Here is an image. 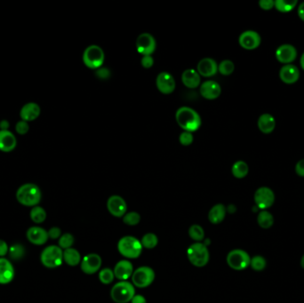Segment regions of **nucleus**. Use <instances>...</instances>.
I'll use <instances>...</instances> for the list:
<instances>
[{"instance_id":"obj_39","label":"nucleus","mask_w":304,"mask_h":303,"mask_svg":"<svg viewBox=\"0 0 304 303\" xmlns=\"http://www.w3.org/2000/svg\"><path fill=\"white\" fill-rule=\"evenodd\" d=\"M74 244V237L69 233H65V234L61 236L59 238V247L62 249H69L71 248V246Z\"/></svg>"},{"instance_id":"obj_13","label":"nucleus","mask_w":304,"mask_h":303,"mask_svg":"<svg viewBox=\"0 0 304 303\" xmlns=\"http://www.w3.org/2000/svg\"><path fill=\"white\" fill-rule=\"evenodd\" d=\"M107 208L109 214L114 217L121 218L126 215L128 210V205L125 199L120 195H113L109 197L107 201Z\"/></svg>"},{"instance_id":"obj_23","label":"nucleus","mask_w":304,"mask_h":303,"mask_svg":"<svg viewBox=\"0 0 304 303\" xmlns=\"http://www.w3.org/2000/svg\"><path fill=\"white\" fill-rule=\"evenodd\" d=\"M17 144L16 137L8 130H0V151L3 152H13Z\"/></svg>"},{"instance_id":"obj_3","label":"nucleus","mask_w":304,"mask_h":303,"mask_svg":"<svg viewBox=\"0 0 304 303\" xmlns=\"http://www.w3.org/2000/svg\"><path fill=\"white\" fill-rule=\"evenodd\" d=\"M141 241L132 237L127 236L118 241V249L120 254L128 259H136L142 252Z\"/></svg>"},{"instance_id":"obj_18","label":"nucleus","mask_w":304,"mask_h":303,"mask_svg":"<svg viewBox=\"0 0 304 303\" xmlns=\"http://www.w3.org/2000/svg\"><path fill=\"white\" fill-rule=\"evenodd\" d=\"M296 56L297 51L291 44H282L276 51V57L281 64H290L296 59Z\"/></svg>"},{"instance_id":"obj_8","label":"nucleus","mask_w":304,"mask_h":303,"mask_svg":"<svg viewBox=\"0 0 304 303\" xmlns=\"http://www.w3.org/2000/svg\"><path fill=\"white\" fill-rule=\"evenodd\" d=\"M249 254L240 249L232 250L227 255V263L231 269L243 270L250 266Z\"/></svg>"},{"instance_id":"obj_21","label":"nucleus","mask_w":304,"mask_h":303,"mask_svg":"<svg viewBox=\"0 0 304 303\" xmlns=\"http://www.w3.org/2000/svg\"><path fill=\"white\" fill-rule=\"evenodd\" d=\"M15 278V269L9 260L0 258V284H7Z\"/></svg>"},{"instance_id":"obj_51","label":"nucleus","mask_w":304,"mask_h":303,"mask_svg":"<svg viewBox=\"0 0 304 303\" xmlns=\"http://www.w3.org/2000/svg\"><path fill=\"white\" fill-rule=\"evenodd\" d=\"M301 66H302V68L304 70V53L303 55H302V57H301Z\"/></svg>"},{"instance_id":"obj_31","label":"nucleus","mask_w":304,"mask_h":303,"mask_svg":"<svg viewBox=\"0 0 304 303\" xmlns=\"http://www.w3.org/2000/svg\"><path fill=\"white\" fill-rule=\"evenodd\" d=\"M30 219L35 223H42L46 219V213L43 207L34 206L30 211Z\"/></svg>"},{"instance_id":"obj_17","label":"nucleus","mask_w":304,"mask_h":303,"mask_svg":"<svg viewBox=\"0 0 304 303\" xmlns=\"http://www.w3.org/2000/svg\"><path fill=\"white\" fill-rule=\"evenodd\" d=\"M196 71L204 78H211L218 72V64L213 58H203L196 66Z\"/></svg>"},{"instance_id":"obj_45","label":"nucleus","mask_w":304,"mask_h":303,"mask_svg":"<svg viewBox=\"0 0 304 303\" xmlns=\"http://www.w3.org/2000/svg\"><path fill=\"white\" fill-rule=\"evenodd\" d=\"M259 5L261 9L270 10L274 7L275 2L272 0H261Z\"/></svg>"},{"instance_id":"obj_11","label":"nucleus","mask_w":304,"mask_h":303,"mask_svg":"<svg viewBox=\"0 0 304 303\" xmlns=\"http://www.w3.org/2000/svg\"><path fill=\"white\" fill-rule=\"evenodd\" d=\"M156 87L157 90L163 94H171L174 92L176 83L172 74L167 71H162L158 74L156 78Z\"/></svg>"},{"instance_id":"obj_9","label":"nucleus","mask_w":304,"mask_h":303,"mask_svg":"<svg viewBox=\"0 0 304 303\" xmlns=\"http://www.w3.org/2000/svg\"><path fill=\"white\" fill-rule=\"evenodd\" d=\"M154 279L155 272L152 268L148 266L140 267L132 273V283L138 288H146L153 283Z\"/></svg>"},{"instance_id":"obj_6","label":"nucleus","mask_w":304,"mask_h":303,"mask_svg":"<svg viewBox=\"0 0 304 303\" xmlns=\"http://www.w3.org/2000/svg\"><path fill=\"white\" fill-rule=\"evenodd\" d=\"M135 295V289L132 283L128 281H120L113 286L110 296L116 303H128Z\"/></svg>"},{"instance_id":"obj_2","label":"nucleus","mask_w":304,"mask_h":303,"mask_svg":"<svg viewBox=\"0 0 304 303\" xmlns=\"http://www.w3.org/2000/svg\"><path fill=\"white\" fill-rule=\"evenodd\" d=\"M42 193L34 183H26L21 186L16 192V198L21 205L34 207L40 204Z\"/></svg>"},{"instance_id":"obj_38","label":"nucleus","mask_w":304,"mask_h":303,"mask_svg":"<svg viewBox=\"0 0 304 303\" xmlns=\"http://www.w3.org/2000/svg\"><path fill=\"white\" fill-rule=\"evenodd\" d=\"M115 279V275L113 270L108 268H105L103 270L100 271L99 274V279L102 283L104 284H109V283H112L113 280Z\"/></svg>"},{"instance_id":"obj_50","label":"nucleus","mask_w":304,"mask_h":303,"mask_svg":"<svg viewBox=\"0 0 304 303\" xmlns=\"http://www.w3.org/2000/svg\"><path fill=\"white\" fill-rule=\"evenodd\" d=\"M8 127H9V124H8L7 121H5V120H3V121H1V123H0L1 130H7Z\"/></svg>"},{"instance_id":"obj_35","label":"nucleus","mask_w":304,"mask_h":303,"mask_svg":"<svg viewBox=\"0 0 304 303\" xmlns=\"http://www.w3.org/2000/svg\"><path fill=\"white\" fill-rule=\"evenodd\" d=\"M297 4V1H283V0H277L275 1V7L282 13H287L294 8V6Z\"/></svg>"},{"instance_id":"obj_4","label":"nucleus","mask_w":304,"mask_h":303,"mask_svg":"<svg viewBox=\"0 0 304 303\" xmlns=\"http://www.w3.org/2000/svg\"><path fill=\"white\" fill-rule=\"evenodd\" d=\"M82 60L86 67L90 69H98L105 61V54L103 48L97 44H91L85 49Z\"/></svg>"},{"instance_id":"obj_22","label":"nucleus","mask_w":304,"mask_h":303,"mask_svg":"<svg viewBox=\"0 0 304 303\" xmlns=\"http://www.w3.org/2000/svg\"><path fill=\"white\" fill-rule=\"evenodd\" d=\"M182 82L186 87L190 89L200 87L201 85V77L194 68L185 69L182 74Z\"/></svg>"},{"instance_id":"obj_5","label":"nucleus","mask_w":304,"mask_h":303,"mask_svg":"<svg viewBox=\"0 0 304 303\" xmlns=\"http://www.w3.org/2000/svg\"><path fill=\"white\" fill-rule=\"evenodd\" d=\"M187 256L192 265L197 268H202L208 263L210 254L206 244L195 243L187 250Z\"/></svg>"},{"instance_id":"obj_44","label":"nucleus","mask_w":304,"mask_h":303,"mask_svg":"<svg viewBox=\"0 0 304 303\" xmlns=\"http://www.w3.org/2000/svg\"><path fill=\"white\" fill-rule=\"evenodd\" d=\"M48 233V237L51 239H57L60 238L61 236H62V231L60 230L59 228L57 227H54V228H51L49 231H47Z\"/></svg>"},{"instance_id":"obj_36","label":"nucleus","mask_w":304,"mask_h":303,"mask_svg":"<svg viewBox=\"0 0 304 303\" xmlns=\"http://www.w3.org/2000/svg\"><path fill=\"white\" fill-rule=\"evenodd\" d=\"M9 255L13 260H20L23 257L25 254L24 247L22 244H13L9 247Z\"/></svg>"},{"instance_id":"obj_25","label":"nucleus","mask_w":304,"mask_h":303,"mask_svg":"<svg viewBox=\"0 0 304 303\" xmlns=\"http://www.w3.org/2000/svg\"><path fill=\"white\" fill-rule=\"evenodd\" d=\"M40 115V107L35 103H29L25 104L21 109L20 116L22 120L30 122L37 119Z\"/></svg>"},{"instance_id":"obj_30","label":"nucleus","mask_w":304,"mask_h":303,"mask_svg":"<svg viewBox=\"0 0 304 303\" xmlns=\"http://www.w3.org/2000/svg\"><path fill=\"white\" fill-rule=\"evenodd\" d=\"M258 224L262 229H269L274 222V219L272 215L267 211H261L258 215Z\"/></svg>"},{"instance_id":"obj_34","label":"nucleus","mask_w":304,"mask_h":303,"mask_svg":"<svg viewBox=\"0 0 304 303\" xmlns=\"http://www.w3.org/2000/svg\"><path fill=\"white\" fill-rule=\"evenodd\" d=\"M235 65L231 60H224L218 64V72H220L223 76H230L234 72Z\"/></svg>"},{"instance_id":"obj_52","label":"nucleus","mask_w":304,"mask_h":303,"mask_svg":"<svg viewBox=\"0 0 304 303\" xmlns=\"http://www.w3.org/2000/svg\"><path fill=\"white\" fill-rule=\"evenodd\" d=\"M301 265H302V267L304 269V255L303 256V258H302V260H301Z\"/></svg>"},{"instance_id":"obj_33","label":"nucleus","mask_w":304,"mask_h":303,"mask_svg":"<svg viewBox=\"0 0 304 303\" xmlns=\"http://www.w3.org/2000/svg\"><path fill=\"white\" fill-rule=\"evenodd\" d=\"M189 236L191 237L192 239L195 240L197 243H200V241L205 238V232L201 226L194 224L191 226L189 230Z\"/></svg>"},{"instance_id":"obj_41","label":"nucleus","mask_w":304,"mask_h":303,"mask_svg":"<svg viewBox=\"0 0 304 303\" xmlns=\"http://www.w3.org/2000/svg\"><path fill=\"white\" fill-rule=\"evenodd\" d=\"M193 141H194V136H193L192 132L183 131L179 136V142L182 146H190V145H192Z\"/></svg>"},{"instance_id":"obj_47","label":"nucleus","mask_w":304,"mask_h":303,"mask_svg":"<svg viewBox=\"0 0 304 303\" xmlns=\"http://www.w3.org/2000/svg\"><path fill=\"white\" fill-rule=\"evenodd\" d=\"M295 172L299 176L304 177V159L300 160L295 166Z\"/></svg>"},{"instance_id":"obj_10","label":"nucleus","mask_w":304,"mask_h":303,"mask_svg":"<svg viewBox=\"0 0 304 303\" xmlns=\"http://www.w3.org/2000/svg\"><path fill=\"white\" fill-rule=\"evenodd\" d=\"M135 46L138 53L142 56L152 55L157 48V42L152 34L145 32L138 36Z\"/></svg>"},{"instance_id":"obj_26","label":"nucleus","mask_w":304,"mask_h":303,"mask_svg":"<svg viewBox=\"0 0 304 303\" xmlns=\"http://www.w3.org/2000/svg\"><path fill=\"white\" fill-rule=\"evenodd\" d=\"M226 216V208L222 204L214 205L209 211L208 220L213 224H219L224 220Z\"/></svg>"},{"instance_id":"obj_16","label":"nucleus","mask_w":304,"mask_h":303,"mask_svg":"<svg viewBox=\"0 0 304 303\" xmlns=\"http://www.w3.org/2000/svg\"><path fill=\"white\" fill-rule=\"evenodd\" d=\"M260 35L254 30H246L239 36V43L245 50H255L261 44Z\"/></svg>"},{"instance_id":"obj_14","label":"nucleus","mask_w":304,"mask_h":303,"mask_svg":"<svg viewBox=\"0 0 304 303\" xmlns=\"http://www.w3.org/2000/svg\"><path fill=\"white\" fill-rule=\"evenodd\" d=\"M103 260L97 254H89L84 257L81 261V269L84 273L93 275L102 267Z\"/></svg>"},{"instance_id":"obj_29","label":"nucleus","mask_w":304,"mask_h":303,"mask_svg":"<svg viewBox=\"0 0 304 303\" xmlns=\"http://www.w3.org/2000/svg\"><path fill=\"white\" fill-rule=\"evenodd\" d=\"M249 168L244 161H237L231 167V173L237 179H243L248 174Z\"/></svg>"},{"instance_id":"obj_20","label":"nucleus","mask_w":304,"mask_h":303,"mask_svg":"<svg viewBox=\"0 0 304 303\" xmlns=\"http://www.w3.org/2000/svg\"><path fill=\"white\" fill-rule=\"evenodd\" d=\"M114 275L115 278H117L120 281H127L130 279L133 273V268L131 261L128 260H122L116 264L114 268Z\"/></svg>"},{"instance_id":"obj_24","label":"nucleus","mask_w":304,"mask_h":303,"mask_svg":"<svg viewBox=\"0 0 304 303\" xmlns=\"http://www.w3.org/2000/svg\"><path fill=\"white\" fill-rule=\"evenodd\" d=\"M280 76L284 83L294 84L299 79V69L293 64H286L280 69Z\"/></svg>"},{"instance_id":"obj_40","label":"nucleus","mask_w":304,"mask_h":303,"mask_svg":"<svg viewBox=\"0 0 304 303\" xmlns=\"http://www.w3.org/2000/svg\"><path fill=\"white\" fill-rule=\"evenodd\" d=\"M250 266L252 269H255L256 271H261L265 269L266 260L261 256H255L254 258L251 259Z\"/></svg>"},{"instance_id":"obj_37","label":"nucleus","mask_w":304,"mask_h":303,"mask_svg":"<svg viewBox=\"0 0 304 303\" xmlns=\"http://www.w3.org/2000/svg\"><path fill=\"white\" fill-rule=\"evenodd\" d=\"M140 220H141V215L136 212H131L123 216L124 223H126L128 226H136L139 224Z\"/></svg>"},{"instance_id":"obj_48","label":"nucleus","mask_w":304,"mask_h":303,"mask_svg":"<svg viewBox=\"0 0 304 303\" xmlns=\"http://www.w3.org/2000/svg\"><path fill=\"white\" fill-rule=\"evenodd\" d=\"M131 303H146V299L141 294H135L131 301Z\"/></svg>"},{"instance_id":"obj_19","label":"nucleus","mask_w":304,"mask_h":303,"mask_svg":"<svg viewBox=\"0 0 304 303\" xmlns=\"http://www.w3.org/2000/svg\"><path fill=\"white\" fill-rule=\"evenodd\" d=\"M26 237L31 244L36 245H42L47 242L49 238L47 231L41 228V227H31L29 230H27Z\"/></svg>"},{"instance_id":"obj_28","label":"nucleus","mask_w":304,"mask_h":303,"mask_svg":"<svg viewBox=\"0 0 304 303\" xmlns=\"http://www.w3.org/2000/svg\"><path fill=\"white\" fill-rule=\"evenodd\" d=\"M64 260L69 266L74 267V266L79 265V262L81 261V256L78 250L74 249L71 247L69 249L64 250Z\"/></svg>"},{"instance_id":"obj_32","label":"nucleus","mask_w":304,"mask_h":303,"mask_svg":"<svg viewBox=\"0 0 304 303\" xmlns=\"http://www.w3.org/2000/svg\"><path fill=\"white\" fill-rule=\"evenodd\" d=\"M157 243H158L157 237L153 233H148V234L144 235L142 237V241H141L142 247H144L146 249L155 248L157 245Z\"/></svg>"},{"instance_id":"obj_15","label":"nucleus","mask_w":304,"mask_h":303,"mask_svg":"<svg viewBox=\"0 0 304 303\" xmlns=\"http://www.w3.org/2000/svg\"><path fill=\"white\" fill-rule=\"evenodd\" d=\"M199 92L204 99L213 101L221 95V87L220 84L215 80H207L200 85Z\"/></svg>"},{"instance_id":"obj_27","label":"nucleus","mask_w":304,"mask_h":303,"mask_svg":"<svg viewBox=\"0 0 304 303\" xmlns=\"http://www.w3.org/2000/svg\"><path fill=\"white\" fill-rule=\"evenodd\" d=\"M276 127V121L273 116L270 114H262L258 119V127L261 132L263 133H270L274 130Z\"/></svg>"},{"instance_id":"obj_12","label":"nucleus","mask_w":304,"mask_h":303,"mask_svg":"<svg viewBox=\"0 0 304 303\" xmlns=\"http://www.w3.org/2000/svg\"><path fill=\"white\" fill-rule=\"evenodd\" d=\"M275 195L273 191L267 187H261L255 192V204L260 209L265 210L269 208L273 205Z\"/></svg>"},{"instance_id":"obj_42","label":"nucleus","mask_w":304,"mask_h":303,"mask_svg":"<svg viewBox=\"0 0 304 303\" xmlns=\"http://www.w3.org/2000/svg\"><path fill=\"white\" fill-rule=\"evenodd\" d=\"M15 130L19 134L23 135V134L27 133L28 131H29V124H28V122H26V121H23V120L19 121V122L16 124Z\"/></svg>"},{"instance_id":"obj_7","label":"nucleus","mask_w":304,"mask_h":303,"mask_svg":"<svg viewBox=\"0 0 304 303\" xmlns=\"http://www.w3.org/2000/svg\"><path fill=\"white\" fill-rule=\"evenodd\" d=\"M41 262L45 268L54 269L59 267L64 261V252L57 245H49L45 247L41 256Z\"/></svg>"},{"instance_id":"obj_43","label":"nucleus","mask_w":304,"mask_h":303,"mask_svg":"<svg viewBox=\"0 0 304 303\" xmlns=\"http://www.w3.org/2000/svg\"><path fill=\"white\" fill-rule=\"evenodd\" d=\"M141 64L144 68H151L154 65V59L152 55L142 56L141 59Z\"/></svg>"},{"instance_id":"obj_49","label":"nucleus","mask_w":304,"mask_h":303,"mask_svg":"<svg viewBox=\"0 0 304 303\" xmlns=\"http://www.w3.org/2000/svg\"><path fill=\"white\" fill-rule=\"evenodd\" d=\"M298 15L301 20H303L304 22V2L302 3L298 7Z\"/></svg>"},{"instance_id":"obj_1","label":"nucleus","mask_w":304,"mask_h":303,"mask_svg":"<svg viewBox=\"0 0 304 303\" xmlns=\"http://www.w3.org/2000/svg\"><path fill=\"white\" fill-rule=\"evenodd\" d=\"M175 119L178 126L183 131L192 133L196 132L202 125L201 117L199 116V114L195 109L186 106L179 108L177 109Z\"/></svg>"},{"instance_id":"obj_46","label":"nucleus","mask_w":304,"mask_h":303,"mask_svg":"<svg viewBox=\"0 0 304 303\" xmlns=\"http://www.w3.org/2000/svg\"><path fill=\"white\" fill-rule=\"evenodd\" d=\"M9 251V247L7 243L4 240L0 239V257H4Z\"/></svg>"}]
</instances>
